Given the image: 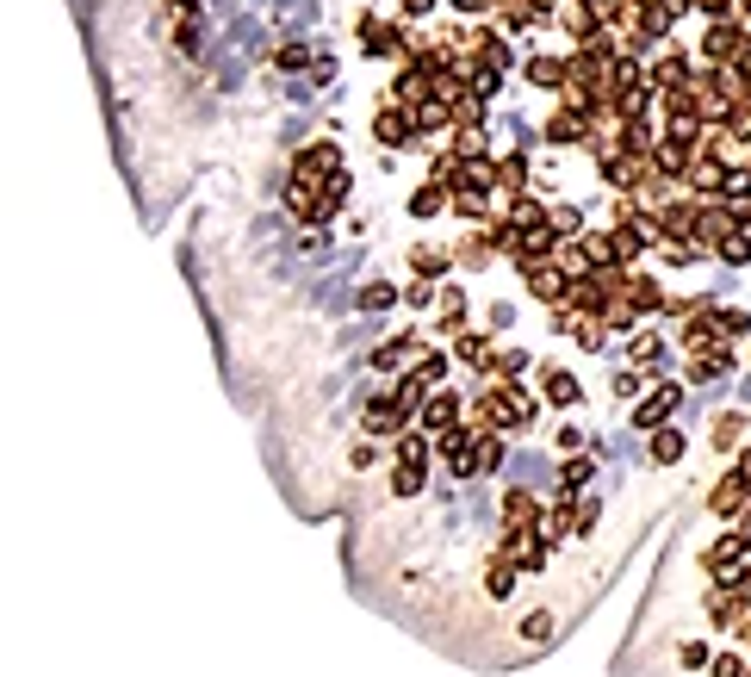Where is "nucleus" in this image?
<instances>
[{
  "label": "nucleus",
  "mask_w": 751,
  "mask_h": 677,
  "mask_svg": "<svg viewBox=\"0 0 751 677\" xmlns=\"http://www.w3.org/2000/svg\"><path fill=\"white\" fill-rule=\"evenodd\" d=\"M546 398L553 404H578V379L572 373H546Z\"/></svg>",
  "instance_id": "3"
},
{
  "label": "nucleus",
  "mask_w": 751,
  "mask_h": 677,
  "mask_svg": "<svg viewBox=\"0 0 751 677\" xmlns=\"http://www.w3.org/2000/svg\"><path fill=\"white\" fill-rule=\"evenodd\" d=\"M404 131H410V125L398 118V112H385V118H379V137H385V143H404Z\"/></svg>",
  "instance_id": "6"
},
{
  "label": "nucleus",
  "mask_w": 751,
  "mask_h": 677,
  "mask_svg": "<svg viewBox=\"0 0 751 677\" xmlns=\"http://www.w3.org/2000/svg\"><path fill=\"white\" fill-rule=\"evenodd\" d=\"M652 454H658V460H677V454H683V435H677V429H665V435L652 441Z\"/></svg>",
  "instance_id": "5"
},
{
  "label": "nucleus",
  "mask_w": 751,
  "mask_h": 677,
  "mask_svg": "<svg viewBox=\"0 0 751 677\" xmlns=\"http://www.w3.org/2000/svg\"><path fill=\"white\" fill-rule=\"evenodd\" d=\"M739 50H746V32H739V25H715V32H708V56H739Z\"/></svg>",
  "instance_id": "1"
},
{
  "label": "nucleus",
  "mask_w": 751,
  "mask_h": 677,
  "mask_svg": "<svg viewBox=\"0 0 751 677\" xmlns=\"http://www.w3.org/2000/svg\"><path fill=\"white\" fill-rule=\"evenodd\" d=\"M715 677H739V659H715Z\"/></svg>",
  "instance_id": "7"
},
{
  "label": "nucleus",
  "mask_w": 751,
  "mask_h": 677,
  "mask_svg": "<svg viewBox=\"0 0 751 677\" xmlns=\"http://www.w3.org/2000/svg\"><path fill=\"white\" fill-rule=\"evenodd\" d=\"M708 503H715L720 516H726V510H739V503H746V479H720V491H715Z\"/></svg>",
  "instance_id": "2"
},
{
  "label": "nucleus",
  "mask_w": 751,
  "mask_h": 677,
  "mask_svg": "<svg viewBox=\"0 0 751 677\" xmlns=\"http://www.w3.org/2000/svg\"><path fill=\"white\" fill-rule=\"evenodd\" d=\"M404 6H410V13H429V0H404Z\"/></svg>",
  "instance_id": "8"
},
{
  "label": "nucleus",
  "mask_w": 751,
  "mask_h": 677,
  "mask_svg": "<svg viewBox=\"0 0 751 677\" xmlns=\"http://www.w3.org/2000/svg\"><path fill=\"white\" fill-rule=\"evenodd\" d=\"M671 404H677V386H665V392H652L646 404H640V423H658V417H665Z\"/></svg>",
  "instance_id": "4"
}]
</instances>
